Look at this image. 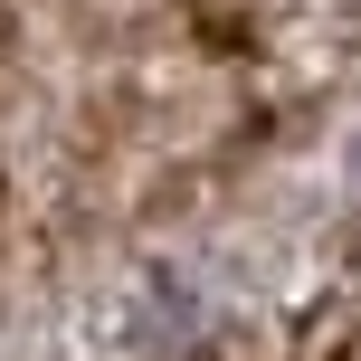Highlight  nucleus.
<instances>
[{"label":"nucleus","instance_id":"obj_1","mask_svg":"<svg viewBox=\"0 0 361 361\" xmlns=\"http://www.w3.org/2000/svg\"><path fill=\"white\" fill-rule=\"evenodd\" d=\"M352 180H361V143H352Z\"/></svg>","mask_w":361,"mask_h":361}]
</instances>
